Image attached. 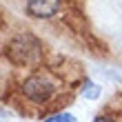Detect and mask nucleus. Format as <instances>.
Segmentation results:
<instances>
[{"label":"nucleus","instance_id":"1","mask_svg":"<svg viewBox=\"0 0 122 122\" xmlns=\"http://www.w3.org/2000/svg\"><path fill=\"white\" fill-rule=\"evenodd\" d=\"M56 89H58V87H56V82L49 76H42V73L27 78L25 84H22V93L31 100V102H38V104L47 102V100L56 93Z\"/></svg>","mask_w":122,"mask_h":122},{"label":"nucleus","instance_id":"2","mask_svg":"<svg viewBox=\"0 0 122 122\" xmlns=\"http://www.w3.org/2000/svg\"><path fill=\"white\" fill-rule=\"evenodd\" d=\"M40 56V42L31 33H20L9 42V58L16 62H31Z\"/></svg>","mask_w":122,"mask_h":122},{"label":"nucleus","instance_id":"3","mask_svg":"<svg viewBox=\"0 0 122 122\" xmlns=\"http://www.w3.org/2000/svg\"><path fill=\"white\" fill-rule=\"evenodd\" d=\"M60 11V0H27V13L33 18H51Z\"/></svg>","mask_w":122,"mask_h":122},{"label":"nucleus","instance_id":"4","mask_svg":"<svg viewBox=\"0 0 122 122\" xmlns=\"http://www.w3.org/2000/svg\"><path fill=\"white\" fill-rule=\"evenodd\" d=\"M82 96L87 98V100H96V98L100 96V87H98V84H93V82H87V87H84Z\"/></svg>","mask_w":122,"mask_h":122},{"label":"nucleus","instance_id":"5","mask_svg":"<svg viewBox=\"0 0 122 122\" xmlns=\"http://www.w3.org/2000/svg\"><path fill=\"white\" fill-rule=\"evenodd\" d=\"M45 122H76V118L71 116V113H58V116H53V118H47Z\"/></svg>","mask_w":122,"mask_h":122},{"label":"nucleus","instance_id":"6","mask_svg":"<svg viewBox=\"0 0 122 122\" xmlns=\"http://www.w3.org/2000/svg\"><path fill=\"white\" fill-rule=\"evenodd\" d=\"M93 122H116V120H113V118H107V116H98Z\"/></svg>","mask_w":122,"mask_h":122}]
</instances>
